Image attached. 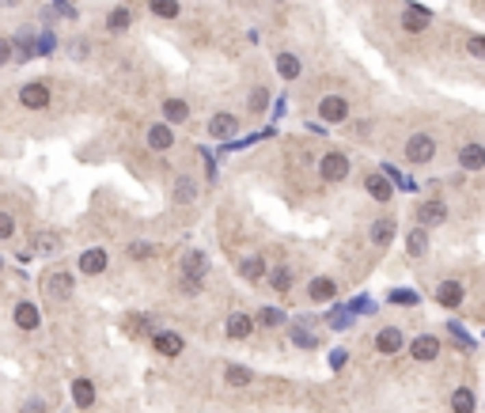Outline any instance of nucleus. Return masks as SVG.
<instances>
[{"label": "nucleus", "mask_w": 485, "mask_h": 413, "mask_svg": "<svg viewBox=\"0 0 485 413\" xmlns=\"http://www.w3.org/2000/svg\"><path fill=\"white\" fill-rule=\"evenodd\" d=\"M148 148H152V152H167V148H174V133H171V125H167V122L152 125V129H148Z\"/></svg>", "instance_id": "obj_15"}, {"label": "nucleus", "mask_w": 485, "mask_h": 413, "mask_svg": "<svg viewBox=\"0 0 485 413\" xmlns=\"http://www.w3.org/2000/svg\"><path fill=\"white\" fill-rule=\"evenodd\" d=\"M152 12H156L159 19H174L179 16V4H174V0H152Z\"/></svg>", "instance_id": "obj_34"}, {"label": "nucleus", "mask_w": 485, "mask_h": 413, "mask_svg": "<svg viewBox=\"0 0 485 413\" xmlns=\"http://www.w3.org/2000/svg\"><path fill=\"white\" fill-rule=\"evenodd\" d=\"M288 338L296 341L300 349H315V345H319V334H311V326H307V323H296V326H288Z\"/></svg>", "instance_id": "obj_23"}, {"label": "nucleus", "mask_w": 485, "mask_h": 413, "mask_svg": "<svg viewBox=\"0 0 485 413\" xmlns=\"http://www.w3.org/2000/svg\"><path fill=\"white\" fill-rule=\"evenodd\" d=\"M16 326L19 330H38V308H34L31 300H23V303H16Z\"/></svg>", "instance_id": "obj_19"}, {"label": "nucleus", "mask_w": 485, "mask_h": 413, "mask_svg": "<svg viewBox=\"0 0 485 413\" xmlns=\"http://www.w3.org/2000/svg\"><path fill=\"white\" fill-rule=\"evenodd\" d=\"M364 190H368L376 201H391V197H395V186H391V179H383V175H368V179H364Z\"/></svg>", "instance_id": "obj_18"}, {"label": "nucleus", "mask_w": 485, "mask_h": 413, "mask_svg": "<svg viewBox=\"0 0 485 413\" xmlns=\"http://www.w3.org/2000/svg\"><path fill=\"white\" fill-rule=\"evenodd\" d=\"M368 235H371V243H376V247H386L391 239H395V216H383V220H376Z\"/></svg>", "instance_id": "obj_22"}, {"label": "nucleus", "mask_w": 485, "mask_h": 413, "mask_svg": "<svg viewBox=\"0 0 485 413\" xmlns=\"http://www.w3.org/2000/svg\"><path fill=\"white\" fill-rule=\"evenodd\" d=\"M265 273H270V266H265L262 258H243V266H239V277H243V281H262Z\"/></svg>", "instance_id": "obj_26"}, {"label": "nucleus", "mask_w": 485, "mask_h": 413, "mask_svg": "<svg viewBox=\"0 0 485 413\" xmlns=\"http://www.w3.org/2000/svg\"><path fill=\"white\" fill-rule=\"evenodd\" d=\"M129 23H133L129 8H114V12H110V19H107V27H110V31H114V34L129 31Z\"/></svg>", "instance_id": "obj_32"}, {"label": "nucleus", "mask_w": 485, "mask_h": 413, "mask_svg": "<svg viewBox=\"0 0 485 413\" xmlns=\"http://www.w3.org/2000/svg\"><path fill=\"white\" fill-rule=\"evenodd\" d=\"M73 398H76V405H83V410H88V405L95 402V387H91L88 379H76L73 383Z\"/></svg>", "instance_id": "obj_30"}, {"label": "nucleus", "mask_w": 485, "mask_h": 413, "mask_svg": "<svg viewBox=\"0 0 485 413\" xmlns=\"http://www.w3.org/2000/svg\"><path fill=\"white\" fill-rule=\"evenodd\" d=\"M386 300H391V303H398V308H413V303H417L421 296H417L413 288H395L391 296H386Z\"/></svg>", "instance_id": "obj_33"}, {"label": "nucleus", "mask_w": 485, "mask_h": 413, "mask_svg": "<svg viewBox=\"0 0 485 413\" xmlns=\"http://www.w3.org/2000/svg\"><path fill=\"white\" fill-rule=\"evenodd\" d=\"M428 23H432V16H428L425 8H417V4H410V8L402 12V27L410 34H421V31H428Z\"/></svg>", "instance_id": "obj_10"}, {"label": "nucleus", "mask_w": 485, "mask_h": 413, "mask_svg": "<svg viewBox=\"0 0 485 413\" xmlns=\"http://www.w3.org/2000/svg\"><path fill=\"white\" fill-rule=\"evenodd\" d=\"M406 160L410 163H432L436 155V137H428V133H413L410 140H406Z\"/></svg>", "instance_id": "obj_3"}, {"label": "nucleus", "mask_w": 485, "mask_h": 413, "mask_svg": "<svg viewBox=\"0 0 485 413\" xmlns=\"http://www.w3.org/2000/svg\"><path fill=\"white\" fill-rule=\"evenodd\" d=\"M107 266H110V258H107V251H103V247H91V251L80 254V273L83 277H99Z\"/></svg>", "instance_id": "obj_7"}, {"label": "nucleus", "mask_w": 485, "mask_h": 413, "mask_svg": "<svg viewBox=\"0 0 485 413\" xmlns=\"http://www.w3.org/2000/svg\"><path fill=\"white\" fill-rule=\"evenodd\" d=\"M235 129H239V122L231 118V114H213V122H209V133H213V137H220V140L235 137Z\"/></svg>", "instance_id": "obj_20"}, {"label": "nucleus", "mask_w": 485, "mask_h": 413, "mask_svg": "<svg viewBox=\"0 0 485 413\" xmlns=\"http://www.w3.org/2000/svg\"><path fill=\"white\" fill-rule=\"evenodd\" d=\"M307 296H311V300H334V281H330V277H315V281L307 284Z\"/></svg>", "instance_id": "obj_27"}, {"label": "nucleus", "mask_w": 485, "mask_h": 413, "mask_svg": "<svg viewBox=\"0 0 485 413\" xmlns=\"http://www.w3.org/2000/svg\"><path fill=\"white\" fill-rule=\"evenodd\" d=\"M16 235V220H12V212L0 209V239H12Z\"/></svg>", "instance_id": "obj_37"}, {"label": "nucleus", "mask_w": 485, "mask_h": 413, "mask_svg": "<svg viewBox=\"0 0 485 413\" xmlns=\"http://www.w3.org/2000/svg\"><path fill=\"white\" fill-rule=\"evenodd\" d=\"M205 266H209V258L201 251H186V258H182V277L201 281V277H205Z\"/></svg>", "instance_id": "obj_16"}, {"label": "nucleus", "mask_w": 485, "mask_h": 413, "mask_svg": "<svg viewBox=\"0 0 485 413\" xmlns=\"http://www.w3.org/2000/svg\"><path fill=\"white\" fill-rule=\"evenodd\" d=\"M163 118L167 122H189V106L182 103V99H163Z\"/></svg>", "instance_id": "obj_25"}, {"label": "nucleus", "mask_w": 485, "mask_h": 413, "mask_svg": "<svg viewBox=\"0 0 485 413\" xmlns=\"http://www.w3.org/2000/svg\"><path fill=\"white\" fill-rule=\"evenodd\" d=\"M174 201L179 205L198 201V179H194V175H179V179H174Z\"/></svg>", "instance_id": "obj_13"}, {"label": "nucleus", "mask_w": 485, "mask_h": 413, "mask_svg": "<svg viewBox=\"0 0 485 413\" xmlns=\"http://www.w3.org/2000/svg\"><path fill=\"white\" fill-rule=\"evenodd\" d=\"M345 353H341V349H337V353H334V357H330V368H345Z\"/></svg>", "instance_id": "obj_41"}, {"label": "nucleus", "mask_w": 485, "mask_h": 413, "mask_svg": "<svg viewBox=\"0 0 485 413\" xmlns=\"http://www.w3.org/2000/svg\"><path fill=\"white\" fill-rule=\"evenodd\" d=\"M467 53L477 57V61H485V34H470V38H467Z\"/></svg>", "instance_id": "obj_36"}, {"label": "nucleus", "mask_w": 485, "mask_h": 413, "mask_svg": "<svg viewBox=\"0 0 485 413\" xmlns=\"http://www.w3.org/2000/svg\"><path fill=\"white\" fill-rule=\"evenodd\" d=\"M19 103H23L27 110H46V106H50V84H46V80L23 84V91H19Z\"/></svg>", "instance_id": "obj_4"}, {"label": "nucleus", "mask_w": 485, "mask_h": 413, "mask_svg": "<svg viewBox=\"0 0 485 413\" xmlns=\"http://www.w3.org/2000/svg\"><path fill=\"white\" fill-rule=\"evenodd\" d=\"M436 300L444 303V308H459V303L467 300V292H462L459 281H440L436 284Z\"/></svg>", "instance_id": "obj_9"}, {"label": "nucleus", "mask_w": 485, "mask_h": 413, "mask_svg": "<svg viewBox=\"0 0 485 413\" xmlns=\"http://www.w3.org/2000/svg\"><path fill=\"white\" fill-rule=\"evenodd\" d=\"M428 251V227H413L410 235H406V254H410V258H421V254Z\"/></svg>", "instance_id": "obj_21"}, {"label": "nucleus", "mask_w": 485, "mask_h": 413, "mask_svg": "<svg viewBox=\"0 0 485 413\" xmlns=\"http://www.w3.org/2000/svg\"><path fill=\"white\" fill-rule=\"evenodd\" d=\"M277 73L285 76V80H296L300 76V57L296 53H280L277 57Z\"/></svg>", "instance_id": "obj_29"}, {"label": "nucleus", "mask_w": 485, "mask_h": 413, "mask_svg": "<svg viewBox=\"0 0 485 413\" xmlns=\"http://www.w3.org/2000/svg\"><path fill=\"white\" fill-rule=\"evenodd\" d=\"M12 53H16V42H12V38H0V65H8Z\"/></svg>", "instance_id": "obj_38"}, {"label": "nucleus", "mask_w": 485, "mask_h": 413, "mask_svg": "<svg viewBox=\"0 0 485 413\" xmlns=\"http://www.w3.org/2000/svg\"><path fill=\"white\" fill-rule=\"evenodd\" d=\"M292 281H296V277H292V269H288V266H273L270 269V284L277 292H288V288H292Z\"/></svg>", "instance_id": "obj_28"}, {"label": "nucleus", "mask_w": 485, "mask_h": 413, "mask_svg": "<svg viewBox=\"0 0 485 413\" xmlns=\"http://www.w3.org/2000/svg\"><path fill=\"white\" fill-rule=\"evenodd\" d=\"M156 349L163 353V357H179V353H182V338H179V334H171V330H159L156 334Z\"/></svg>", "instance_id": "obj_24"}, {"label": "nucleus", "mask_w": 485, "mask_h": 413, "mask_svg": "<svg viewBox=\"0 0 485 413\" xmlns=\"http://www.w3.org/2000/svg\"><path fill=\"white\" fill-rule=\"evenodd\" d=\"M447 220V205L444 201H425L417 209V224L421 227H436V224H444Z\"/></svg>", "instance_id": "obj_8"}, {"label": "nucleus", "mask_w": 485, "mask_h": 413, "mask_svg": "<svg viewBox=\"0 0 485 413\" xmlns=\"http://www.w3.org/2000/svg\"><path fill=\"white\" fill-rule=\"evenodd\" d=\"M376 349H379V353H386V357L398 353V349H402V330H398V326H383V330L376 334Z\"/></svg>", "instance_id": "obj_14"}, {"label": "nucleus", "mask_w": 485, "mask_h": 413, "mask_svg": "<svg viewBox=\"0 0 485 413\" xmlns=\"http://www.w3.org/2000/svg\"><path fill=\"white\" fill-rule=\"evenodd\" d=\"M319 118H322V122H330V125H341L349 118V103L341 95H322L319 99Z\"/></svg>", "instance_id": "obj_5"}, {"label": "nucleus", "mask_w": 485, "mask_h": 413, "mask_svg": "<svg viewBox=\"0 0 485 413\" xmlns=\"http://www.w3.org/2000/svg\"><path fill=\"white\" fill-rule=\"evenodd\" d=\"M0 4H4V8H12V4H19V0H0Z\"/></svg>", "instance_id": "obj_42"}, {"label": "nucleus", "mask_w": 485, "mask_h": 413, "mask_svg": "<svg viewBox=\"0 0 485 413\" xmlns=\"http://www.w3.org/2000/svg\"><path fill=\"white\" fill-rule=\"evenodd\" d=\"M319 179L326 182H345L349 179V155L345 152H326L319 160Z\"/></svg>", "instance_id": "obj_2"}, {"label": "nucleus", "mask_w": 485, "mask_h": 413, "mask_svg": "<svg viewBox=\"0 0 485 413\" xmlns=\"http://www.w3.org/2000/svg\"><path fill=\"white\" fill-rule=\"evenodd\" d=\"M254 379H258V375L250 372V368H243V364H228V368H224V383H228V387H235V390L250 387Z\"/></svg>", "instance_id": "obj_17"}, {"label": "nucleus", "mask_w": 485, "mask_h": 413, "mask_svg": "<svg viewBox=\"0 0 485 413\" xmlns=\"http://www.w3.org/2000/svg\"><path fill=\"white\" fill-rule=\"evenodd\" d=\"M0 266H4V262H0Z\"/></svg>", "instance_id": "obj_43"}, {"label": "nucleus", "mask_w": 485, "mask_h": 413, "mask_svg": "<svg viewBox=\"0 0 485 413\" xmlns=\"http://www.w3.org/2000/svg\"><path fill=\"white\" fill-rule=\"evenodd\" d=\"M459 167L462 171H482L485 167V148L474 145V140H470V145H462L459 148Z\"/></svg>", "instance_id": "obj_11"}, {"label": "nucleus", "mask_w": 485, "mask_h": 413, "mask_svg": "<svg viewBox=\"0 0 485 413\" xmlns=\"http://www.w3.org/2000/svg\"><path fill=\"white\" fill-rule=\"evenodd\" d=\"M228 338L231 341H243V338H250V330H254V318L250 315H243V311H235V315H228Z\"/></svg>", "instance_id": "obj_12"}, {"label": "nucleus", "mask_w": 485, "mask_h": 413, "mask_svg": "<svg viewBox=\"0 0 485 413\" xmlns=\"http://www.w3.org/2000/svg\"><path fill=\"white\" fill-rule=\"evenodd\" d=\"M258 323H262V326H285L288 318L280 315L277 308H262V311H258Z\"/></svg>", "instance_id": "obj_35"}, {"label": "nucleus", "mask_w": 485, "mask_h": 413, "mask_svg": "<svg viewBox=\"0 0 485 413\" xmlns=\"http://www.w3.org/2000/svg\"><path fill=\"white\" fill-rule=\"evenodd\" d=\"M451 410L455 413H474V395H470V387H459L451 395Z\"/></svg>", "instance_id": "obj_31"}, {"label": "nucleus", "mask_w": 485, "mask_h": 413, "mask_svg": "<svg viewBox=\"0 0 485 413\" xmlns=\"http://www.w3.org/2000/svg\"><path fill=\"white\" fill-rule=\"evenodd\" d=\"M250 106H254V110H262V106H265V91H262V88H258L254 95H250Z\"/></svg>", "instance_id": "obj_40"}, {"label": "nucleus", "mask_w": 485, "mask_h": 413, "mask_svg": "<svg viewBox=\"0 0 485 413\" xmlns=\"http://www.w3.org/2000/svg\"><path fill=\"white\" fill-rule=\"evenodd\" d=\"M410 357L421 360V364H428V360L440 357V338H432V334H421V338L410 341Z\"/></svg>", "instance_id": "obj_6"}, {"label": "nucleus", "mask_w": 485, "mask_h": 413, "mask_svg": "<svg viewBox=\"0 0 485 413\" xmlns=\"http://www.w3.org/2000/svg\"><path fill=\"white\" fill-rule=\"evenodd\" d=\"M129 258H152V247L148 243H129Z\"/></svg>", "instance_id": "obj_39"}, {"label": "nucleus", "mask_w": 485, "mask_h": 413, "mask_svg": "<svg viewBox=\"0 0 485 413\" xmlns=\"http://www.w3.org/2000/svg\"><path fill=\"white\" fill-rule=\"evenodd\" d=\"M46 300H57V303H65V300H73V292H76V277L68 273V269H53L50 277H46Z\"/></svg>", "instance_id": "obj_1"}]
</instances>
